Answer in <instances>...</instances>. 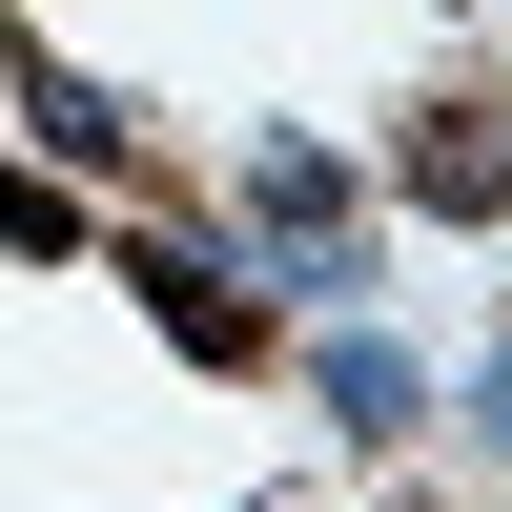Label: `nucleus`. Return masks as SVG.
Instances as JSON below:
<instances>
[{
  "label": "nucleus",
  "mask_w": 512,
  "mask_h": 512,
  "mask_svg": "<svg viewBox=\"0 0 512 512\" xmlns=\"http://www.w3.org/2000/svg\"><path fill=\"white\" fill-rule=\"evenodd\" d=\"M492 431H512V369H492Z\"/></svg>",
  "instance_id": "1"
}]
</instances>
